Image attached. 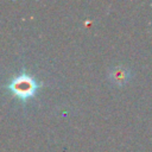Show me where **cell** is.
I'll return each mask as SVG.
<instances>
[{
    "label": "cell",
    "mask_w": 152,
    "mask_h": 152,
    "mask_svg": "<svg viewBox=\"0 0 152 152\" xmlns=\"http://www.w3.org/2000/svg\"><path fill=\"white\" fill-rule=\"evenodd\" d=\"M40 87L42 82H38L33 76L25 71L14 76L6 86V88L23 102H26L27 100L34 97Z\"/></svg>",
    "instance_id": "6da1fadb"
},
{
    "label": "cell",
    "mask_w": 152,
    "mask_h": 152,
    "mask_svg": "<svg viewBox=\"0 0 152 152\" xmlns=\"http://www.w3.org/2000/svg\"><path fill=\"white\" fill-rule=\"evenodd\" d=\"M109 81L115 86H124L131 77V72L125 66H114L109 71Z\"/></svg>",
    "instance_id": "7a4b0ae2"
}]
</instances>
